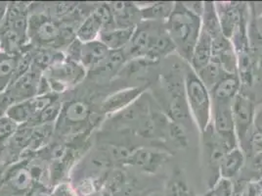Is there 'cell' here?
<instances>
[{
	"label": "cell",
	"mask_w": 262,
	"mask_h": 196,
	"mask_svg": "<svg viewBox=\"0 0 262 196\" xmlns=\"http://www.w3.org/2000/svg\"><path fill=\"white\" fill-rule=\"evenodd\" d=\"M76 29L44 11L41 2H31L29 42L35 47L64 51L76 38Z\"/></svg>",
	"instance_id": "obj_1"
},
{
	"label": "cell",
	"mask_w": 262,
	"mask_h": 196,
	"mask_svg": "<svg viewBox=\"0 0 262 196\" xmlns=\"http://www.w3.org/2000/svg\"><path fill=\"white\" fill-rule=\"evenodd\" d=\"M176 48V53L188 65L202 31V19L190 11L183 2H174L171 15L164 23Z\"/></svg>",
	"instance_id": "obj_2"
},
{
	"label": "cell",
	"mask_w": 262,
	"mask_h": 196,
	"mask_svg": "<svg viewBox=\"0 0 262 196\" xmlns=\"http://www.w3.org/2000/svg\"><path fill=\"white\" fill-rule=\"evenodd\" d=\"M201 134L202 164L205 171L208 190L212 189L220 180L219 166L225 154L239 145H236L220 136L209 124Z\"/></svg>",
	"instance_id": "obj_3"
},
{
	"label": "cell",
	"mask_w": 262,
	"mask_h": 196,
	"mask_svg": "<svg viewBox=\"0 0 262 196\" xmlns=\"http://www.w3.org/2000/svg\"><path fill=\"white\" fill-rule=\"evenodd\" d=\"M185 95L192 120L196 130L202 133L211 122L212 100L209 90L190 66L186 70Z\"/></svg>",
	"instance_id": "obj_4"
},
{
	"label": "cell",
	"mask_w": 262,
	"mask_h": 196,
	"mask_svg": "<svg viewBox=\"0 0 262 196\" xmlns=\"http://www.w3.org/2000/svg\"><path fill=\"white\" fill-rule=\"evenodd\" d=\"M43 76L51 91L58 95H63L82 84L88 76V72L81 64L65 58L50 66L44 72Z\"/></svg>",
	"instance_id": "obj_5"
},
{
	"label": "cell",
	"mask_w": 262,
	"mask_h": 196,
	"mask_svg": "<svg viewBox=\"0 0 262 196\" xmlns=\"http://www.w3.org/2000/svg\"><path fill=\"white\" fill-rule=\"evenodd\" d=\"M171 155L169 150L159 149L153 145H140L132 151L123 167L154 175L168 162Z\"/></svg>",
	"instance_id": "obj_6"
},
{
	"label": "cell",
	"mask_w": 262,
	"mask_h": 196,
	"mask_svg": "<svg viewBox=\"0 0 262 196\" xmlns=\"http://www.w3.org/2000/svg\"><path fill=\"white\" fill-rule=\"evenodd\" d=\"M255 109L256 105L254 100L243 92H240L232 101L233 120L241 149L244 148L253 129Z\"/></svg>",
	"instance_id": "obj_7"
},
{
	"label": "cell",
	"mask_w": 262,
	"mask_h": 196,
	"mask_svg": "<svg viewBox=\"0 0 262 196\" xmlns=\"http://www.w3.org/2000/svg\"><path fill=\"white\" fill-rule=\"evenodd\" d=\"M150 87H131L116 90L103 98L96 105V111L105 120L125 109Z\"/></svg>",
	"instance_id": "obj_8"
},
{
	"label": "cell",
	"mask_w": 262,
	"mask_h": 196,
	"mask_svg": "<svg viewBox=\"0 0 262 196\" xmlns=\"http://www.w3.org/2000/svg\"><path fill=\"white\" fill-rule=\"evenodd\" d=\"M42 76V72L32 67L29 72L18 77L4 91V94L8 98L11 105L37 96Z\"/></svg>",
	"instance_id": "obj_9"
},
{
	"label": "cell",
	"mask_w": 262,
	"mask_h": 196,
	"mask_svg": "<svg viewBox=\"0 0 262 196\" xmlns=\"http://www.w3.org/2000/svg\"><path fill=\"white\" fill-rule=\"evenodd\" d=\"M30 7L31 2H9L5 18L0 24V26L17 33L29 44Z\"/></svg>",
	"instance_id": "obj_10"
},
{
	"label": "cell",
	"mask_w": 262,
	"mask_h": 196,
	"mask_svg": "<svg viewBox=\"0 0 262 196\" xmlns=\"http://www.w3.org/2000/svg\"><path fill=\"white\" fill-rule=\"evenodd\" d=\"M210 124L220 136L239 145L233 120L232 103L213 102Z\"/></svg>",
	"instance_id": "obj_11"
},
{
	"label": "cell",
	"mask_w": 262,
	"mask_h": 196,
	"mask_svg": "<svg viewBox=\"0 0 262 196\" xmlns=\"http://www.w3.org/2000/svg\"><path fill=\"white\" fill-rule=\"evenodd\" d=\"M211 62L217 63L228 74H238V56L231 41L224 34L212 40Z\"/></svg>",
	"instance_id": "obj_12"
},
{
	"label": "cell",
	"mask_w": 262,
	"mask_h": 196,
	"mask_svg": "<svg viewBox=\"0 0 262 196\" xmlns=\"http://www.w3.org/2000/svg\"><path fill=\"white\" fill-rule=\"evenodd\" d=\"M116 28L134 29L142 22L141 12L137 2L114 1L109 2Z\"/></svg>",
	"instance_id": "obj_13"
},
{
	"label": "cell",
	"mask_w": 262,
	"mask_h": 196,
	"mask_svg": "<svg viewBox=\"0 0 262 196\" xmlns=\"http://www.w3.org/2000/svg\"><path fill=\"white\" fill-rule=\"evenodd\" d=\"M110 52L109 48L99 40L85 43L82 45L79 63L86 70L88 74L97 69L107 59Z\"/></svg>",
	"instance_id": "obj_14"
},
{
	"label": "cell",
	"mask_w": 262,
	"mask_h": 196,
	"mask_svg": "<svg viewBox=\"0 0 262 196\" xmlns=\"http://www.w3.org/2000/svg\"><path fill=\"white\" fill-rule=\"evenodd\" d=\"M241 87L242 83L239 75L227 74L209 91L212 103H232L234 98L240 93Z\"/></svg>",
	"instance_id": "obj_15"
},
{
	"label": "cell",
	"mask_w": 262,
	"mask_h": 196,
	"mask_svg": "<svg viewBox=\"0 0 262 196\" xmlns=\"http://www.w3.org/2000/svg\"><path fill=\"white\" fill-rule=\"evenodd\" d=\"M246 163V154L240 146L233 148L225 154L220 166L219 175L222 180L233 182L239 174Z\"/></svg>",
	"instance_id": "obj_16"
},
{
	"label": "cell",
	"mask_w": 262,
	"mask_h": 196,
	"mask_svg": "<svg viewBox=\"0 0 262 196\" xmlns=\"http://www.w3.org/2000/svg\"><path fill=\"white\" fill-rule=\"evenodd\" d=\"M212 55V40L204 30L201 31L193 50V54L189 66L194 72H198L211 62Z\"/></svg>",
	"instance_id": "obj_17"
},
{
	"label": "cell",
	"mask_w": 262,
	"mask_h": 196,
	"mask_svg": "<svg viewBox=\"0 0 262 196\" xmlns=\"http://www.w3.org/2000/svg\"><path fill=\"white\" fill-rule=\"evenodd\" d=\"M164 196H196L188 183L185 172L176 166L164 183Z\"/></svg>",
	"instance_id": "obj_18"
},
{
	"label": "cell",
	"mask_w": 262,
	"mask_h": 196,
	"mask_svg": "<svg viewBox=\"0 0 262 196\" xmlns=\"http://www.w3.org/2000/svg\"><path fill=\"white\" fill-rule=\"evenodd\" d=\"M137 4L140 8L142 21L148 22H166L174 8V2L169 1L146 3V5Z\"/></svg>",
	"instance_id": "obj_19"
},
{
	"label": "cell",
	"mask_w": 262,
	"mask_h": 196,
	"mask_svg": "<svg viewBox=\"0 0 262 196\" xmlns=\"http://www.w3.org/2000/svg\"><path fill=\"white\" fill-rule=\"evenodd\" d=\"M19 55L0 52V93H3L16 80Z\"/></svg>",
	"instance_id": "obj_20"
},
{
	"label": "cell",
	"mask_w": 262,
	"mask_h": 196,
	"mask_svg": "<svg viewBox=\"0 0 262 196\" xmlns=\"http://www.w3.org/2000/svg\"><path fill=\"white\" fill-rule=\"evenodd\" d=\"M134 29H113L102 32L99 35V41L105 44L111 51L122 50L129 44L134 33Z\"/></svg>",
	"instance_id": "obj_21"
},
{
	"label": "cell",
	"mask_w": 262,
	"mask_h": 196,
	"mask_svg": "<svg viewBox=\"0 0 262 196\" xmlns=\"http://www.w3.org/2000/svg\"><path fill=\"white\" fill-rule=\"evenodd\" d=\"M102 30L103 28L100 19L92 11L78 26L76 32V37L83 44L93 42L98 40Z\"/></svg>",
	"instance_id": "obj_22"
},
{
	"label": "cell",
	"mask_w": 262,
	"mask_h": 196,
	"mask_svg": "<svg viewBox=\"0 0 262 196\" xmlns=\"http://www.w3.org/2000/svg\"><path fill=\"white\" fill-rule=\"evenodd\" d=\"M202 19V30L209 34L211 40H214L222 35V30L219 23V15L215 8L214 2H205V9L201 17Z\"/></svg>",
	"instance_id": "obj_23"
},
{
	"label": "cell",
	"mask_w": 262,
	"mask_h": 196,
	"mask_svg": "<svg viewBox=\"0 0 262 196\" xmlns=\"http://www.w3.org/2000/svg\"><path fill=\"white\" fill-rule=\"evenodd\" d=\"M195 73L209 91L228 74L222 69L221 66L214 62H210Z\"/></svg>",
	"instance_id": "obj_24"
},
{
	"label": "cell",
	"mask_w": 262,
	"mask_h": 196,
	"mask_svg": "<svg viewBox=\"0 0 262 196\" xmlns=\"http://www.w3.org/2000/svg\"><path fill=\"white\" fill-rule=\"evenodd\" d=\"M188 131L185 128L173 121L170 122L165 142L171 144L172 147H176L178 149H184L189 145V138L187 134Z\"/></svg>",
	"instance_id": "obj_25"
},
{
	"label": "cell",
	"mask_w": 262,
	"mask_h": 196,
	"mask_svg": "<svg viewBox=\"0 0 262 196\" xmlns=\"http://www.w3.org/2000/svg\"><path fill=\"white\" fill-rule=\"evenodd\" d=\"M19 125L6 116L0 117V155L18 130Z\"/></svg>",
	"instance_id": "obj_26"
},
{
	"label": "cell",
	"mask_w": 262,
	"mask_h": 196,
	"mask_svg": "<svg viewBox=\"0 0 262 196\" xmlns=\"http://www.w3.org/2000/svg\"><path fill=\"white\" fill-rule=\"evenodd\" d=\"M234 196H256L252 180H238L233 182Z\"/></svg>",
	"instance_id": "obj_27"
},
{
	"label": "cell",
	"mask_w": 262,
	"mask_h": 196,
	"mask_svg": "<svg viewBox=\"0 0 262 196\" xmlns=\"http://www.w3.org/2000/svg\"><path fill=\"white\" fill-rule=\"evenodd\" d=\"M83 43H81L77 37L69 44L64 49V54L67 59L74 61V62H80V56H81V50H82ZM80 64V63H79Z\"/></svg>",
	"instance_id": "obj_28"
},
{
	"label": "cell",
	"mask_w": 262,
	"mask_h": 196,
	"mask_svg": "<svg viewBox=\"0 0 262 196\" xmlns=\"http://www.w3.org/2000/svg\"><path fill=\"white\" fill-rule=\"evenodd\" d=\"M211 196H234L233 182L220 179L216 185L210 189Z\"/></svg>",
	"instance_id": "obj_29"
},
{
	"label": "cell",
	"mask_w": 262,
	"mask_h": 196,
	"mask_svg": "<svg viewBox=\"0 0 262 196\" xmlns=\"http://www.w3.org/2000/svg\"><path fill=\"white\" fill-rule=\"evenodd\" d=\"M50 196H77L70 182H63L55 185Z\"/></svg>",
	"instance_id": "obj_30"
},
{
	"label": "cell",
	"mask_w": 262,
	"mask_h": 196,
	"mask_svg": "<svg viewBox=\"0 0 262 196\" xmlns=\"http://www.w3.org/2000/svg\"><path fill=\"white\" fill-rule=\"evenodd\" d=\"M183 3L190 11L202 17V15L204 13V9H205V2H183Z\"/></svg>",
	"instance_id": "obj_31"
},
{
	"label": "cell",
	"mask_w": 262,
	"mask_h": 196,
	"mask_svg": "<svg viewBox=\"0 0 262 196\" xmlns=\"http://www.w3.org/2000/svg\"><path fill=\"white\" fill-rule=\"evenodd\" d=\"M253 130L262 132V103L256 106L254 121H253Z\"/></svg>",
	"instance_id": "obj_32"
},
{
	"label": "cell",
	"mask_w": 262,
	"mask_h": 196,
	"mask_svg": "<svg viewBox=\"0 0 262 196\" xmlns=\"http://www.w3.org/2000/svg\"><path fill=\"white\" fill-rule=\"evenodd\" d=\"M8 3L9 2H1L0 1V24L3 22L6 12H7V8H8Z\"/></svg>",
	"instance_id": "obj_33"
},
{
	"label": "cell",
	"mask_w": 262,
	"mask_h": 196,
	"mask_svg": "<svg viewBox=\"0 0 262 196\" xmlns=\"http://www.w3.org/2000/svg\"><path fill=\"white\" fill-rule=\"evenodd\" d=\"M257 25H258V27H259V30L262 32V14L259 16V18H258V21H257Z\"/></svg>",
	"instance_id": "obj_34"
},
{
	"label": "cell",
	"mask_w": 262,
	"mask_h": 196,
	"mask_svg": "<svg viewBox=\"0 0 262 196\" xmlns=\"http://www.w3.org/2000/svg\"><path fill=\"white\" fill-rule=\"evenodd\" d=\"M196 196H211V190H208L207 192H205L203 195H196Z\"/></svg>",
	"instance_id": "obj_35"
},
{
	"label": "cell",
	"mask_w": 262,
	"mask_h": 196,
	"mask_svg": "<svg viewBox=\"0 0 262 196\" xmlns=\"http://www.w3.org/2000/svg\"><path fill=\"white\" fill-rule=\"evenodd\" d=\"M0 52H1V43H0Z\"/></svg>",
	"instance_id": "obj_36"
}]
</instances>
